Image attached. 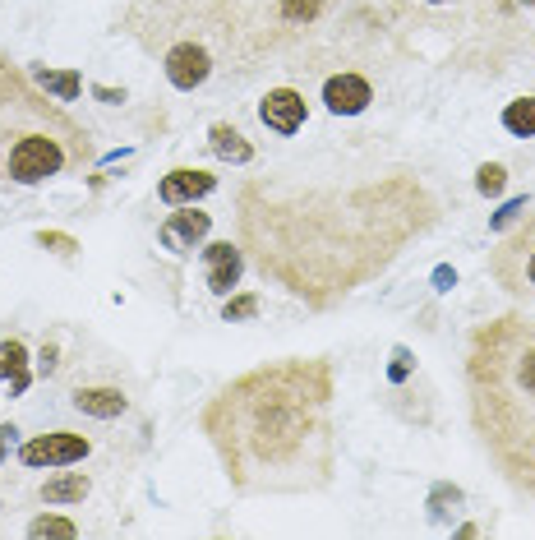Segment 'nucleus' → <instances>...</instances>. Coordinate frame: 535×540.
I'll return each instance as SVG.
<instances>
[{"instance_id":"nucleus-1","label":"nucleus","mask_w":535,"mask_h":540,"mask_svg":"<svg viewBox=\"0 0 535 540\" xmlns=\"http://www.w3.org/2000/svg\"><path fill=\"white\" fill-rule=\"evenodd\" d=\"M240 245L263 277L310 305H333L374 282L397 254L439 222L425 180L388 171L356 185L250 180L236 199Z\"/></svg>"},{"instance_id":"nucleus-2","label":"nucleus","mask_w":535,"mask_h":540,"mask_svg":"<svg viewBox=\"0 0 535 540\" xmlns=\"http://www.w3.org/2000/svg\"><path fill=\"white\" fill-rule=\"evenodd\" d=\"M337 379L319 356L240 374L203 407V434L240 494H310L337 471Z\"/></svg>"},{"instance_id":"nucleus-3","label":"nucleus","mask_w":535,"mask_h":540,"mask_svg":"<svg viewBox=\"0 0 535 540\" xmlns=\"http://www.w3.org/2000/svg\"><path fill=\"white\" fill-rule=\"evenodd\" d=\"M466 402L489 462L535 499V310H508L471 333Z\"/></svg>"},{"instance_id":"nucleus-4","label":"nucleus","mask_w":535,"mask_h":540,"mask_svg":"<svg viewBox=\"0 0 535 540\" xmlns=\"http://www.w3.org/2000/svg\"><path fill=\"white\" fill-rule=\"evenodd\" d=\"M93 162L88 130L56 107L10 56H0V180L42 185Z\"/></svg>"},{"instance_id":"nucleus-5","label":"nucleus","mask_w":535,"mask_h":540,"mask_svg":"<svg viewBox=\"0 0 535 540\" xmlns=\"http://www.w3.org/2000/svg\"><path fill=\"white\" fill-rule=\"evenodd\" d=\"M489 273H494V282H499L517 305H531L535 310V213L494 245Z\"/></svg>"},{"instance_id":"nucleus-6","label":"nucleus","mask_w":535,"mask_h":540,"mask_svg":"<svg viewBox=\"0 0 535 540\" xmlns=\"http://www.w3.org/2000/svg\"><path fill=\"white\" fill-rule=\"evenodd\" d=\"M24 467H70V462H79V457H88V439L84 434H42V439H33V444H24Z\"/></svg>"},{"instance_id":"nucleus-7","label":"nucleus","mask_w":535,"mask_h":540,"mask_svg":"<svg viewBox=\"0 0 535 540\" xmlns=\"http://www.w3.org/2000/svg\"><path fill=\"white\" fill-rule=\"evenodd\" d=\"M208 74H213V60H208V51H203V47L180 42V47L167 51V79L180 88V93H194Z\"/></svg>"},{"instance_id":"nucleus-8","label":"nucleus","mask_w":535,"mask_h":540,"mask_svg":"<svg viewBox=\"0 0 535 540\" xmlns=\"http://www.w3.org/2000/svg\"><path fill=\"white\" fill-rule=\"evenodd\" d=\"M323 102H328L333 116H360V111L374 102V88H369V79H360V74H333V79L323 84Z\"/></svg>"},{"instance_id":"nucleus-9","label":"nucleus","mask_w":535,"mask_h":540,"mask_svg":"<svg viewBox=\"0 0 535 540\" xmlns=\"http://www.w3.org/2000/svg\"><path fill=\"white\" fill-rule=\"evenodd\" d=\"M217 176L213 171H199V167H176L171 176H162V185H157V194H162V204L171 208H185L194 204V199H203V194H213Z\"/></svg>"},{"instance_id":"nucleus-10","label":"nucleus","mask_w":535,"mask_h":540,"mask_svg":"<svg viewBox=\"0 0 535 540\" xmlns=\"http://www.w3.org/2000/svg\"><path fill=\"white\" fill-rule=\"evenodd\" d=\"M263 125L277 134H296L300 125H305V97L296 93V88H273V93L263 97V107H259Z\"/></svg>"},{"instance_id":"nucleus-11","label":"nucleus","mask_w":535,"mask_h":540,"mask_svg":"<svg viewBox=\"0 0 535 540\" xmlns=\"http://www.w3.org/2000/svg\"><path fill=\"white\" fill-rule=\"evenodd\" d=\"M203 259H208V291H217V296H226V291L240 282V245H231V240H213L208 250H203Z\"/></svg>"},{"instance_id":"nucleus-12","label":"nucleus","mask_w":535,"mask_h":540,"mask_svg":"<svg viewBox=\"0 0 535 540\" xmlns=\"http://www.w3.org/2000/svg\"><path fill=\"white\" fill-rule=\"evenodd\" d=\"M208 227H213V217L199 213V208H185V213L167 217L157 236H162V245H167V250H194V240L208 236Z\"/></svg>"},{"instance_id":"nucleus-13","label":"nucleus","mask_w":535,"mask_h":540,"mask_svg":"<svg viewBox=\"0 0 535 540\" xmlns=\"http://www.w3.org/2000/svg\"><path fill=\"white\" fill-rule=\"evenodd\" d=\"M70 402H74V411H88V416H102V420L120 416V411L130 407L120 388H79V393H74Z\"/></svg>"},{"instance_id":"nucleus-14","label":"nucleus","mask_w":535,"mask_h":540,"mask_svg":"<svg viewBox=\"0 0 535 540\" xmlns=\"http://www.w3.org/2000/svg\"><path fill=\"white\" fill-rule=\"evenodd\" d=\"M503 130L517 134V139H535V97L508 102V111H503Z\"/></svg>"},{"instance_id":"nucleus-15","label":"nucleus","mask_w":535,"mask_h":540,"mask_svg":"<svg viewBox=\"0 0 535 540\" xmlns=\"http://www.w3.org/2000/svg\"><path fill=\"white\" fill-rule=\"evenodd\" d=\"M213 153L222 157V162H250V144H245L240 130H231V125H213Z\"/></svg>"},{"instance_id":"nucleus-16","label":"nucleus","mask_w":535,"mask_h":540,"mask_svg":"<svg viewBox=\"0 0 535 540\" xmlns=\"http://www.w3.org/2000/svg\"><path fill=\"white\" fill-rule=\"evenodd\" d=\"M84 494H88L84 476H56V480H47L42 499H47V504H74V499H84Z\"/></svg>"},{"instance_id":"nucleus-17","label":"nucleus","mask_w":535,"mask_h":540,"mask_svg":"<svg viewBox=\"0 0 535 540\" xmlns=\"http://www.w3.org/2000/svg\"><path fill=\"white\" fill-rule=\"evenodd\" d=\"M0 374H14V393H24L28 374H24V342H5L0 347Z\"/></svg>"},{"instance_id":"nucleus-18","label":"nucleus","mask_w":535,"mask_h":540,"mask_svg":"<svg viewBox=\"0 0 535 540\" xmlns=\"http://www.w3.org/2000/svg\"><path fill=\"white\" fill-rule=\"evenodd\" d=\"M42 88H47V93H56V97H65V102H74V97H79V74H70V70H42Z\"/></svg>"},{"instance_id":"nucleus-19","label":"nucleus","mask_w":535,"mask_h":540,"mask_svg":"<svg viewBox=\"0 0 535 540\" xmlns=\"http://www.w3.org/2000/svg\"><path fill=\"white\" fill-rule=\"evenodd\" d=\"M476 185H480V194H503V185H508V171H503L499 162H485V167H480V176H476Z\"/></svg>"},{"instance_id":"nucleus-20","label":"nucleus","mask_w":535,"mask_h":540,"mask_svg":"<svg viewBox=\"0 0 535 540\" xmlns=\"http://www.w3.org/2000/svg\"><path fill=\"white\" fill-rule=\"evenodd\" d=\"M28 531L33 536H74V522H65V517H37Z\"/></svg>"},{"instance_id":"nucleus-21","label":"nucleus","mask_w":535,"mask_h":540,"mask_svg":"<svg viewBox=\"0 0 535 540\" xmlns=\"http://www.w3.org/2000/svg\"><path fill=\"white\" fill-rule=\"evenodd\" d=\"M254 314H259V300L240 296V300H231V305H226V324H236V319H254Z\"/></svg>"}]
</instances>
